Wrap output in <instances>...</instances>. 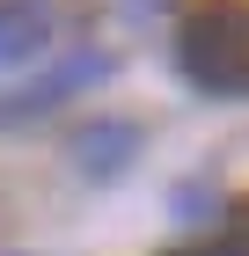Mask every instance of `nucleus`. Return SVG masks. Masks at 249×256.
I'll use <instances>...</instances> for the list:
<instances>
[{
  "label": "nucleus",
  "mask_w": 249,
  "mask_h": 256,
  "mask_svg": "<svg viewBox=\"0 0 249 256\" xmlns=\"http://www.w3.org/2000/svg\"><path fill=\"white\" fill-rule=\"evenodd\" d=\"M88 80H110V52H66L59 66H44L37 80H22L0 96V124H22V118H44L59 102H74Z\"/></svg>",
  "instance_id": "obj_2"
},
{
  "label": "nucleus",
  "mask_w": 249,
  "mask_h": 256,
  "mask_svg": "<svg viewBox=\"0 0 249 256\" xmlns=\"http://www.w3.org/2000/svg\"><path fill=\"white\" fill-rule=\"evenodd\" d=\"M125 8H132V15H139V8H161V0H125Z\"/></svg>",
  "instance_id": "obj_5"
},
{
  "label": "nucleus",
  "mask_w": 249,
  "mask_h": 256,
  "mask_svg": "<svg viewBox=\"0 0 249 256\" xmlns=\"http://www.w3.org/2000/svg\"><path fill=\"white\" fill-rule=\"evenodd\" d=\"M52 44V0H0V66H22Z\"/></svg>",
  "instance_id": "obj_3"
},
{
  "label": "nucleus",
  "mask_w": 249,
  "mask_h": 256,
  "mask_svg": "<svg viewBox=\"0 0 249 256\" xmlns=\"http://www.w3.org/2000/svg\"><path fill=\"white\" fill-rule=\"evenodd\" d=\"M132 146H139V124L103 118V124H88V132L74 139V168L81 176H117V168L132 161Z\"/></svg>",
  "instance_id": "obj_4"
},
{
  "label": "nucleus",
  "mask_w": 249,
  "mask_h": 256,
  "mask_svg": "<svg viewBox=\"0 0 249 256\" xmlns=\"http://www.w3.org/2000/svg\"><path fill=\"white\" fill-rule=\"evenodd\" d=\"M176 59L212 96H249V8H205V15H191Z\"/></svg>",
  "instance_id": "obj_1"
}]
</instances>
